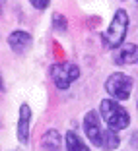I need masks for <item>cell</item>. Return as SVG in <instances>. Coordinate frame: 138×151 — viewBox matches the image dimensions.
<instances>
[{"label": "cell", "mask_w": 138, "mask_h": 151, "mask_svg": "<svg viewBox=\"0 0 138 151\" xmlns=\"http://www.w3.org/2000/svg\"><path fill=\"white\" fill-rule=\"evenodd\" d=\"M136 109H138V103H136Z\"/></svg>", "instance_id": "14"}, {"label": "cell", "mask_w": 138, "mask_h": 151, "mask_svg": "<svg viewBox=\"0 0 138 151\" xmlns=\"http://www.w3.org/2000/svg\"><path fill=\"white\" fill-rule=\"evenodd\" d=\"M8 47L14 50L16 54H23L29 47H31L33 43V37L29 35L27 31H23V29H16V31H12L8 35Z\"/></svg>", "instance_id": "8"}, {"label": "cell", "mask_w": 138, "mask_h": 151, "mask_svg": "<svg viewBox=\"0 0 138 151\" xmlns=\"http://www.w3.org/2000/svg\"><path fill=\"white\" fill-rule=\"evenodd\" d=\"M49 2H51V0H29V4H31L35 10H41V12H43V10H47Z\"/></svg>", "instance_id": "12"}, {"label": "cell", "mask_w": 138, "mask_h": 151, "mask_svg": "<svg viewBox=\"0 0 138 151\" xmlns=\"http://www.w3.org/2000/svg\"><path fill=\"white\" fill-rule=\"evenodd\" d=\"M129 14L126 10L119 8L113 14V19L107 27V31L103 33V43H105L107 49H119L121 45L125 43L126 31H129Z\"/></svg>", "instance_id": "3"}, {"label": "cell", "mask_w": 138, "mask_h": 151, "mask_svg": "<svg viewBox=\"0 0 138 151\" xmlns=\"http://www.w3.org/2000/svg\"><path fill=\"white\" fill-rule=\"evenodd\" d=\"M105 91L111 99L126 101L132 93V78L123 72H115L105 80Z\"/></svg>", "instance_id": "4"}, {"label": "cell", "mask_w": 138, "mask_h": 151, "mask_svg": "<svg viewBox=\"0 0 138 151\" xmlns=\"http://www.w3.org/2000/svg\"><path fill=\"white\" fill-rule=\"evenodd\" d=\"M31 118H33L31 107H29L27 103L20 105V111H18V139H20V143H23V145H27V142H29Z\"/></svg>", "instance_id": "6"}, {"label": "cell", "mask_w": 138, "mask_h": 151, "mask_svg": "<svg viewBox=\"0 0 138 151\" xmlns=\"http://www.w3.org/2000/svg\"><path fill=\"white\" fill-rule=\"evenodd\" d=\"M130 145H132L134 149H138V132L130 134Z\"/></svg>", "instance_id": "13"}, {"label": "cell", "mask_w": 138, "mask_h": 151, "mask_svg": "<svg viewBox=\"0 0 138 151\" xmlns=\"http://www.w3.org/2000/svg\"><path fill=\"white\" fill-rule=\"evenodd\" d=\"M99 114H101L103 122L107 124V128L121 132V130L129 128L130 124V114L126 112V109L123 105H119L117 99H103L99 103Z\"/></svg>", "instance_id": "2"}, {"label": "cell", "mask_w": 138, "mask_h": 151, "mask_svg": "<svg viewBox=\"0 0 138 151\" xmlns=\"http://www.w3.org/2000/svg\"><path fill=\"white\" fill-rule=\"evenodd\" d=\"M78 78H80V68L72 62H58L51 66V80L60 91H66Z\"/></svg>", "instance_id": "5"}, {"label": "cell", "mask_w": 138, "mask_h": 151, "mask_svg": "<svg viewBox=\"0 0 138 151\" xmlns=\"http://www.w3.org/2000/svg\"><path fill=\"white\" fill-rule=\"evenodd\" d=\"M136 2H138V0H136Z\"/></svg>", "instance_id": "15"}, {"label": "cell", "mask_w": 138, "mask_h": 151, "mask_svg": "<svg viewBox=\"0 0 138 151\" xmlns=\"http://www.w3.org/2000/svg\"><path fill=\"white\" fill-rule=\"evenodd\" d=\"M53 29L54 31H66L68 29V22L62 14H53Z\"/></svg>", "instance_id": "11"}, {"label": "cell", "mask_w": 138, "mask_h": 151, "mask_svg": "<svg viewBox=\"0 0 138 151\" xmlns=\"http://www.w3.org/2000/svg\"><path fill=\"white\" fill-rule=\"evenodd\" d=\"M64 142H66V151H92L84 142H82V138L74 132V130H68L66 132Z\"/></svg>", "instance_id": "10"}, {"label": "cell", "mask_w": 138, "mask_h": 151, "mask_svg": "<svg viewBox=\"0 0 138 151\" xmlns=\"http://www.w3.org/2000/svg\"><path fill=\"white\" fill-rule=\"evenodd\" d=\"M62 142H64V138L58 134V130H54V128H49L41 136V147H43L45 151H58L62 147Z\"/></svg>", "instance_id": "9"}, {"label": "cell", "mask_w": 138, "mask_h": 151, "mask_svg": "<svg viewBox=\"0 0 138 151\" xmlns=\"http://www.w3.org/2000/svg\"><path fill=\"white\" fill-rule=\"evenodd\" d=\"M101 114H97V111H88L84 116V132L88 136V139L94 143L95 147L103 151H113L121 145L119 134L111 128H103L101 124Z\"/></svg>", "instance_id": "1"}, {"label": "cell", "mask_w": 138, "mask_h": 151, "mask_svg": "<svg viewBox=\"0 0 138 151\" xmlns=\"http://www.w3.org/2000/svg\"><path fill=\"white\" fill-rule=\"evenodd\" d=\"M113 62L117 66H126V64L138 62V47L134 43L121 45L119 49L113 50Z\"/></svg>", "instance_id": "7"}]
</instances>
